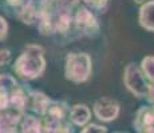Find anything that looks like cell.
I'll use <instances>...</instances> for the list:
<instances>
[{
  "label": "cell",
  "mask_w": 154,
  "mask_h": 133,
  "mask_svg": "<svg viewBox=\"0 0 154 133\" xmlns=\"http://www.w3.org/2000/svg\"><path fill=\"white\" fill-rule=\"evenodd\" d=\"M44 48L40 44H27L12 64V71L23 82L40 79L46 72L47 61Z\"/></svg>",
  "instance_id": "1"
},
{
  "label": "cell",
  "mask_w": 154,
  "mask_h": 133,
  "mask_svg": "<svg viewBox=\"0 0 154 133\" xmlns=\"http://www.w3.org/2000/svg\"><path fill=\"white\" fill-rule=\"evenodd\" d=\"M93 75V59L86 52H70L64 60V77L74 84H83Z\"/></svg>",
  "instance_id": "2"
},
{
  "label": "cell",
  "mask_w": 154,
  "mask_h": 133,
  "mask_svg": "<svg viewBox=\"0 0 154 133\" xmlns=\"http://www.w3.org/2000/svg\"><path fill=\"white\" fill-rule=\"evenodd\" d=\"M72 27L74 33L78 37L95 39L100 35V24L98 22L97 13L83 5L81 1L74 8Z\"/></svg>",
  "instance_id": "3"
},
{
  "label": "cell",
  "mask_w": 154,
  "mask_h": 133,
  "mask_svg": "<svg viewBox=\"0 0 154 133\" xmlns=\"http://www.w3.org/2000/svg\"><path fill=\"white\" fill-rule=\"evenodd\" d=\"M123 84L126 89L137 99L146 100L154 89V84L142 73L141 68L135 63H129L123 69Z\"/></svg>",
  "instance_id": "4"
},
{
  "label": "cell",
  "mask_w": 154,
  "mask_h": 133,
  "mask_svg": "<svg viewBox=\"0 0 154 133\" xmlns=\"http://www.w3.org/2000/svg\"><path fill=\"white\" fill-rule=\"evenodd\" d=\"M121 112V105L115 99L103 96L95 100L93 104V114L100 123H112L118 119Z\"/></svg>",
  "instance_id": "5"
},
{
  "label": "cell",
  "mask_w": 154,
  "mask_h": 133,
  "mask_svg": "<svg viewBox=\"0 0 154 133\" xmlns=\"http://www.w3.org/2000/svg\"><path fill=\"white\" fill-rule=\"evenodd\" d=\"M133 128L138 133H154V106L152 104L141 106L137 111Z\"/></svg>",
  "instance_id": "6"
},
{
  "label": "cell",
  "mask_w": 154,
  "mask_h": 133,
  "mask_svg": "<svg viewBox=\"0 0 154 133\" xmlns=\"http://www.w3.org/2000/svg\"><path fill=\"white\" fill-rule=\"evenodd\" d=\"M28 105H27V112L29 111L31 113L36 114L39 117H43L46 114V111L48 108L50 103H51V97L47 96L42 91L32 89L28 87Z\"/></svg>",
  "instance_id": "7"
},
{
  "label": "cell",
  "mask_w": 154,
  "mask_h": 133,
  "mask_svg": "<svg viewBox=\"0 0 154 133\" xmlns=\"http://www.w3.org/2000/svg\"><path fill=\"white\" fill-rule=\"evenodd\" d=\"M14 17L26 25L36 24L39 17V0H24V3L16 10Z\"/></svg>",
  "instance_id": "8"
},
{
  "label": "cell",
  "mask_w": 154,
  "mask_h": 133,
  "mask_svg": "<svg viewBox=\"0 0 154 133\" xmlns=\"http://www.w3.org/2000/svg\"><path fill=\"white\" fill-rule=\"evenodd\" d=\"M23 113L12 108L0 111V133H16L19 132V124Z\"/></svg>",
  "instance_id": "9"
},
{
  "label": "cell",
  "mask_w": 154,
  "mask_h": 133,
  "mask_svg": "<svg viewBox=\"0 0 154 133\" xmlns=\"http://www.w3.org/2000/svg\"><path fill=\"white\" fill-rule=\"evenodd\" d=\"M69 120L74 126L82 128L91 120V109L86 104H74L70 106Z\"/></svg>",
  "instance_id": "10"
},
{
  "label": "cell",
  "mask_w": 154,
  "mask_h": 133,
  "mask_svg": "<svg viewBox=\"0 0 154 133\" xmlns=\"http://www.w3.org/2000/svg\"><path fill=\"white\" fill-rule=\"evenodd\" d=\"M138 23L145 31L154 33V0H146L140 5Z\"/></svg>",
  "instance_id": "11"
},
{
  "label": "cell",
  "mask_w": 154,
  "mask_h": 133,
  "mask_svg": "<svg viewBox=\"0 0 154 133\" xmlns=\"http://www.w3.org/2000/svg\"><path fill=\"white\" fill-rule=\"evenodd\" d=\"M19 132L22 133H42L43 132V120L42 117L34 113L26 112L22 116L19 124Z\"/></svg>",
  "instance_id": "12"
},
{
  "label": "cell",
  "mask_w": 154,
  "mask_h": 133,
  "mask_svg": "<svg viewBox=\"0 0 154 133\" xmlns=\"http://www.w3.org/2000/svg\"><path fill=\"white\" fill-rule=\"evenodd\" d=\"M69 112L70 105L66 101L62 100H51L48 108L46 111L44 119H51V120H69Z\"/></svg>",
  "instance_id": "13"
},
{
  "label": "cell",
  "mask_w": 154,
  "mask_h": 133,
  "mask_svg": "<svg viewBox=\"0 0 154 133\" xmlns=\"http://www.w3.org/2000/svg\"><path fill=\"white\" fill-rule=\"evenodd\" d=\"M43 120V132L46 133H72L75 131V126L71 124L70 120H51L44 119Z\"/></svg>",
  "instance_id": "14"
},
{
  "label": "cell",
  "mask_w": 154,
  "mask_h": 133,
  "mask_svg": "<svg viewBox=\"0 0 154 133\" xmlns=\"http://www.w3.org/2000/svg\"><path fill=\"white\" fill-rule=\"evenodd\" d=\"M83 5L90 8L95 13H106L109 11L111 0H79Z\"/></svg>",
  "instance_id": "15"
},
{
  "label": "cell",
  "mask_w": 154,
  "mask_h": 133,
  "mask_svg": "<svg viewBox=\"0 0 154 133\" xmlns=\"http://www.w3.org/2000/svg\"><path fill=\"white\" fill-rule=\"evenodd\" d=\"M140 68H141L142 73L145 75V77L149 80L152 84H154V56L152 55L145 56L141 60Z\"/></svg>",
  "instance_id": "16"
},
{
  "label": "cell",
  "mask_w": 154,
  "mask_h": 133,
  "mask_svg": "<svg viewBox=\"0 0 154 133\" xmlns=\"http://www.w3.org/2000/svg\"><path fill=\"white\" fill-rule=\"evenodd\" d=\"M17 84H19V81L15 76L10 75V73H0V89L10 93Z\"/></svg>",
  "instance_id": "17"
},
{
  "label": "cell",
  "mask_w": 154,
  "mask_h": 133,
  "mask_svg": "<svg viewBox=\"0 0 154 133\" xmlns=\"http://www.w3.org/2000/svg\"><path fill=\"white\" fill-rule=\"evenodd\" d=\"M24 3V0H0V8L7 15L14 16L16 10Z\"/></svg>",
  "instance_id": "18"
},
{
  "label": "cell",
  "mask_w": 154,
  "mask_h": 133,
  "mask_svg": "<svg viewBox=\"0 0 154 133\" xmlns=\"http://www.w3.org/2000/svg\"><path fill=\"white\" fill-rule=\"evenodd\" d=\"M107 131H109L107 126L102 125V124H95V123H87L85 126H82V129H81L82 133H94V132L106 133Z\"/></svg>",
  "instance_id": "19"
},
{
  "label": "cell",
  "mask_w": 154,
  "mask_h": 133,
  "mask_svg": "<svg viewBox=\"0 0 154 133\" xmlns=\"http://www.w3.org/2000/svg\"><path fill=\"white\" fill-rule=\"evenodd\" d=\"M12 61V53L8 48H0V67H5Z\"/></svg>",
  "instance_id": "20"
},
{
  "label": "cell",
  "mask_w": 154,
  "mask_h": 133,
  "mask_svg": "<svg viewBox=\"0 0 154 133\" xmlns=\"http://www.w3.org/2000/svg\"><path fill=\"white\" fill-rule=\"evenodd\" d=\"M8 31H10L8 22L3 15H0V41H4L8 37Z\"/></svg>",
  "instance_id": "21"
},
{
  "label": "cell",
  "mask_w": 154,
  "mask_h": 133,
  "mask_svg": "<svg viewBox=\"0 0 154 133\" xmlns=\"http://www.w3.org/2000/svg\"><path fill=\"white\" fill-rule=\"evenodd\" d=\"M10 108V93L0 89V111Z\"/></svg>",
  "instance_id": "22"
},
{
  "label": "cell",
  "mask_w": 154,
  "mask_h": 133,
  "mask_svg": "<svg viewBox=\"0 0 154 133\" xmlns=\"http://www.w3.org/2000/svg\"><path fill=\"white\" fill-rule=\"evenodd\" d=\"M133 1H134V3H135V4L141 5V4H142V3H145V1H146V0H133Z\"/></svg>",
  "instance_id": "23"
}]
</instances>
